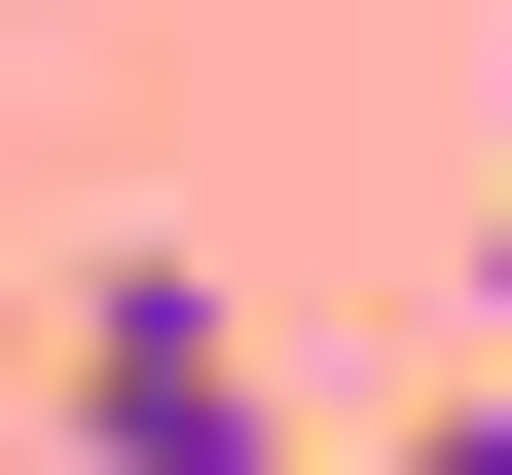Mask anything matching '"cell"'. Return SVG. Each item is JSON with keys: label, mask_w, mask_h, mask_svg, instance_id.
Returning a JSON list of instances; mask_svg holds the SVG:
<instances>
[{"label": "cell", "mask_w": 512, "mask_h": 475, "mask_svg": "<svg viewBox=\"0 0 512 475\" xmlns=\"http://www.w3.org/2000/svg\"><path fill=\"white\" fill-rule=\"evenodd\" d=\"M476 329H512V256H476Z\"/></svg>", "instance_id": "3957f363"}, {"label": "cell", "mask_w": 512, "mask_h": 475, "mask_svg": "<svg viewBox=\"0 0 512 475\" xmlns=\"http://www.w3.org/2000/svg\"><path fill=\"white\" fill-rule=\"evenodd\" d=\"M37 402H74V475H293V402H256V293H220V256H74Z\"/></svg>", "instance_id": "6da1fadb"}, {"label": "cell", "mask_w": 512, "mask_h": 475, "mask_svg": "<svg viewBox=\"0 0 512 475\" xmlns=\"http://www.w3.org/2000/svg\"><path fill=\"white\" fill-rule=\"evenodd\" d=\"M366 475H512V366H476V402H403V439H366Z\"/></svg>", "instance_id": "7a4b0ae2"}]
</instances>
